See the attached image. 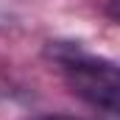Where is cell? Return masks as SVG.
<instances>
[{"mask_svg": "<svg viewBox=\"0 0 120 120\" xmlns=\"http://www.w3.org/2000/svg\"><path fill=\"white\" fill-rule=\"evenodd\" d=\"M48 53L61 64L67 81L78 98L98 106L106 115L117 112V64L101 59L95 53H87L75 42H50Z\"/></svg>", "mask_w": 120, "mask_h": 120, "instance_id": "1", "label": "cell"}, {"mask_svg": "<svg viewBox=\"0 0 120 120\" xmlns=\"http://www.w3.org/2000/svg\"><path fill=\"white\" fill-rule=\"evenodd\" d=\"M22 120H78L75 115H64V112H53V115H31Z\"/></svg>", "mask_w": 120, "mask_h": 120, "instance_id": "2", "label": "cell"}]
</instances>
